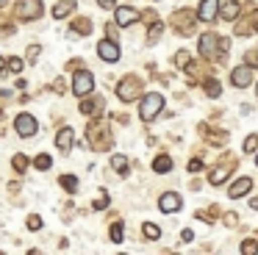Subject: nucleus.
Here are the masks:
<instances>
[{
  "label": "nucleus",
  "instance_id": "obj_24",
  "mask_svg": "<svg viewBox=\"0 0 258 255\" xmlns=\"http://www.w3.org/2000/svg\"><path fill=\"white\" fill-rule=\"evenodd\" d=\"M241 252H258L255 241H247V244H241Z\"/></svg>",
  "mask_w": 258,
  "mask_h": 255
},
{
  "label": "nucleus",
  "instance_id": "obj_3",
  "mask_svg": "<svg viewBox=\"0 0 258 255\" xmlns=\"http://www.w3.org/2000/svg\"><path fill=\"white\" fill-rule=\"evenodd\" d=\"M14 128H17L20 136H36V131H39V125H36V119L31 114H20L17 119H14Z\"/></svg>",
  "mask_w": 258,
  "mask_h": 255
},
{
  "label": "nucleus",
  "instance_id": "obj_27",
  "mask_svg": "<svg viewBox=\"0 0 258 255\" xmlns=\"http://www.w3.org/2000/svg\"><path fill=\"white\" fill-rule=\"evenodd\" d=\"M180 238H183V241H191V238H195V233H191V230H183V233H180Z\"/></svg>",
  "mask_w": 258,
  "mask_h": 255
},
{
  "label": "nucleus",
  "instance_id": "obj_20",
  "mask_svg": "<svg viewBox=\"0 0 258 255\" xmlns=\"http://www.w3.org/2000/svg\"><path fill=\"white\" fill-rule=\"evenodd\" d=\"M145 236L147 238H158V236H161V230H158L156 225H150V222H147V225H145Z\"/></svg>",
  "mask_w": 258,
  "mask_h": 255
},
{
  "label": "nucleus",
  "instance_id": "obj_12",
  "mask_svg": "<svg viewBox=\"0 0 258 255\" xmlns=\"http://www.w3.org/2000/svg\"><path fill=\"white\" fill-rule=\"evenodd\" d=\"M56 144H58V150H70V147H73V131H70V128H64V131H58V136H56Z\"/></svg>",
  "mask_w": 258,
  "mask_h": 255
},
{
  "label": "nucleus",
  "instance_id": "obj_29",
  "mask_svg": "<svg viewBox=\"0 0 258 255\" xmlns=\"http://www.w3.org/2000/svg\"><path fill=\"white\" fill-rule=\"evenodd\" d=\"M3 3H6V0H0V6H3Z\"/></svg>",
  "mask_w": 258,
  "mask_h": 255
},
{
  "label": "nucleus",
  "instance_id": "obj_4",
  "mask_svg": "<svg viewBox=\"0 0 258 255\" xmlns=\"http://www.w3.org/2000/svg\"><path fill=\"white\" fill-rule=\"evenodd\" d=\"M17 11H20L23 20H36V17L42 14V3H39V0H20Z\"/></svg>",
  "mask_w": 258,
  "mask_h": 255
},
{
  "label": "nucleus",
  "instance_id": "obj_18",
  "mask_svg": "<svg viewBox=\"0 0 258 255\" xmlns=\"http://www.w3.org/2000/svg\"><path fill=\"white\" fill-rule=\"evenodd\" d=\"M73 11V3H58L56 9H53V17H64V14H70Z\"/></svg>",
  "mask_w": 258,
  "mask_h": 255
},
{
  "label": "nucleus",
  "instance_id": "obj_25",
  "mask_svg": "<svg viewBox=\"0 0 258 255\" xmlns=\"http://www.w3.org/2000/svg\"><path fill=\"white\" fill-rule=\"evenodd\" d=\"M14 166H17V169H25V166H28V161H25V158H14Z\"/></svg>",
  "mask_w": 258,
  "mask_h": 255
},
{
  "label": "nucleus",
  "instance_id": "obj_28",
  "mask_svg": "<svg viewBox=\"0 0 258 255\" xmlns=\"http://www.w3.org/2000/svg\"><path fill=\"white\" fill-rule=\"evenodd\" d=\"M3 67H6V58H3V55H0V72H3Z\"/></svg>",
  "mask_w": 258,
  "mask_h": 255
},
{
  "label": "nucleus",
  "instance_id": "obj_11",
  "mask_svg": "<svg viewBox=\"0 0 258 255\" xmlns=\"http://www.w3.org/2000/svg\"><path fill=\"white\" fill-rule=\"evenodd\" d=\"M252 188V180L250 177H239V180L230 186V197H241V194H247Z\"/></svg>",
  "mask_w": 258,
  "mask_h": 255
},
{
  "label": "nucleus",
  "instance_id": "obj_17",
  "mask_svg": "<svg viewBox=\"0 0 258 255\" xmlns=\"http://www.w3.org/2000/svg\"><path fill=\"white\" fill-rule=\"evenodd\" d=\"M111 241L114 244H122V222H117V225L111 227Z\"/></svg>",
  "mask_w": 258,
  "mask_h": 255
},
{
  "label": "nucleus",
  "instance_id": "obj_2",
  "mask_svg": "<svg viewBox=\"0 0 258 255\" xmlns=\"http://www.w3.org/2000/svg\"><path fill=\"white\" fill-rule=\"evenodd\" d=\"M92 89H95V78H92V72L86 70H78L73 75V92L78 94V97H84V94H92Z\"/></svg>",
  "mask_w": 258,
  "mask_h": 255
},
{
  "label": "nucleus",
  "instance_id": "obj_19",
  "mask_svg": "<svg viewBox=\"0 0 258 255\" xmlns=\"http://www.w3.org/2000/svg\"><path fill=\"white\" fill-rule=\"evenodd\" d=\"M50 164H53L50 155H39V158H36V169H50Z\"/></svg>",
  "mask_w": 258,
  "mask_h": 255
},
{
  "label": "nucleus",
  "instance_id": "obj_7",
  "mask_svg": "<svg viewBox=\"0 0 258 255\" xmlns=\"http://www.w3.org/2000/svg\"><path fill=\"white\" fill-rule=\"evenodd\" d=\"M180 205H183V203H180V197H178V194H172V192H169V194H164V197L158 200V208H161L164 214H172V211H180Z\"/></svg>",
  "mask_w": 258,
  "mask_h": 255
},
{
  "label": "nucleus",
  "instance_id": "obj_6",
  "mask_svg": "<svg viewBox=\"0 0 258 255\" xmlns=\"http://www.w3.org/2000/svg\"><path fill=\"white\" fill-rule=\"evenodd\" d=\"M97 55H100L103 61H117V58H119V47H117V42H111V39L100 42V44H97Z\"/></svg>",
  "mask_w": 258,
  "mask_h": 255
},
{
  "label": "nucleus",
  "instance_id": "obj_9",
  "mask_svg": "<svg viewBox=\"0 0 258 255\" xmlns=\"http://www.w3.org/2000/svg\"><path fill=\"white\" fill-rule=\"evenodd\" d=\"M230 81H233V86L244 89L247 83L252 81V70H250V67H236V70H233V75H230Z\"/></svg>",
  "mask_w": 258,
  "mask_h": 255
},
{
  "label": "nucleus",
  "instance_id": "obj_21",
  "mask_svg": "<svg viewBox=\"0 0 258 255\" xmlns=\"http://www.w3.org/2000/svg\"><path fill=\"white\" fill-rule=\"evenodd\" d=\"M6 64H9V70H12V72H23V58H9Z\"/></svg>",
  "mask_w": 258,
  "mask_h": 255
},
{
  "label": "nucleus",
  "instance_id": "obj_30",
  "mask_svg": "<svg viewBox=\"0 0 258 255\" xmlns=\"http://www.w3.org/2000/svg\"><path fill=\"white\" fill-rule=\"evenodd\" d=\"M255 164H258V155H255Z\"/></svg>",
  "mask_w": 258,
  "mask_h": 255
},
{
  "label": "nucleus",
  "instance_id": "obj_15",
  "mask_svg": "<svg viewBox=\"0 0 258 255\" xmlns=\"http://www.w3.org/2000/svg\"><path fill=\"white\" fill-rule=\"evenodd\" d=\"M111 164H114V169H117L119 175L128 172V161H125V155H111Z\"/></svg>",
  "mask_w": 258,
  "mask_h": 255
},
{
  "label": "nucleus",
  "instance_id": "obj_22",
  "mask_svg": "<svg viewBox=\"0 0 258 255\" xmlns=\"http://www.w3.org/2000/svg\"><path fill=\"white\" fill-rule=\"evenodd\" d=\"M255 147H258V136H250V139L244 142V153H252Z\"/></svg>",
  "mask_w": 258,
  "mask_h": 255
},
{
  "label": "nucleus",
  "instance_id": "obj_1",
  "mask_svg": "<svg viewBox=\"0 0 258 255\" xmlns=\"http://www.w3.org/2000/svg\"><path fill=\"white\" fill-rule=\"evenodd\" d=\"M161 108H164V97L156 92H150V94H145V100H142V105H139V116L145 122H150L161 114Z\"/></svg>",
  "mask_w": 258,
  "mask_h": 255
},
{
  "label": "nucleus",
  "instance_id": "obj_10",
  "mask_svg": "<svg viewBox=\"0 0 258 255\" xmlns=\"http://www.w3.org/2000/svg\"><path fill=\"white\" fill-rule=\"evenodd\" d=\"M119 100H125V103H128V100H134L136 94H139V83L134 81V78H128V81H122V86H119Z\"/></svg>",
  "mask_w": 258,
  "mask_h": 255
},
{
  "label": "nucleus",
  "instance_id": "obj_5",
  "mask_svg": "<svg viewBox=\"0 0 258 255\" xmlns=\"http://www.w3.org/2000/svg\"><path fill=\"white\" fill-rule=\"evenodd\" d=\"M217 11H219V0H203L200 9H197V17L203 22H214L217 20Z\"/></svg>",
  "mask_w": 258,
  "mask_h": 255
},
{
  "label": "nucleus",
  "instance_id": "obj_8",
  "mask_svg": "<svg viewBox=\"0 0 258 255\" xmlns=\"http://www.w3.org/2000/svg\"><path fill=\"white\" fill-rule=\"evenodd\" d=\"M136 20H139V14H136L134 9H128V6H119V9H117V25H119V28L134 25Z\"/></svg>",
  "mask_w": 258,
  "mask_h": 255
},
{
  "label": "nucleus",
  "instance_id": "obj_13",
  "mask_svg": "<svg viewBox=\"0 0 258 255\" xmlns=\"http://www.w3.org/2000/svg\"><path fill=\"white\" fill-rule=\"evenodd\" d=\"M236 14H239V3H236V0H225L222 3V20H233Z\"/></svg>",
  "mask_w": 258,
  "mask_h": 255
},
{
  "label": "nucleus",
  "instance_id": "obj_16",
  "mask_svg": "<svg viewBox=\"0 0 258 255\" xmlns=\"http://www.w3.org/2000/svg\"><path fill=\"white\" fill-rule=\"evenodd\" d=\"M61 186L67 188V192H78V180H75L73 175H64L61 177Z\"/></svg>",
  "mask_w": 258,
  "mask_h": 255
},
{
  "label": "nucleus",
  "instance_id": "obj_23",
  "mask_svg": "<svg viewBox=\"0 0 258 255\" xmlns=\"http://www.w3.org/2000/svg\"><path fill=\"white\" fill-rule=\"evenodd\" d=\"M28 227H31V230H39L42 219H39V216H28Z\"/></svg>",
  "mask_w": 258,
  "mask_h": 255
},
{
  "label": "nucleus",
  "instance_id": "obj_26",
  "mask_svg": "<svg viewBox=\"0 0 258 255\" xmlns=\"http://www.w3.org/2000/svg\"><path fill=\"white\" fill-rule=\"evenodd\" d=\"M97 3H100L103 9H111V6H117V0H97Z\"/></svg>",
  "mask_w": 258,
  "mask_h": 255
},
{
  "label": "nucleus",
  "instance_id": "obj_14",
  "mask_svg": "<svg viewBox=\"0 0 258 255\" xmlns=\"http://www.w3.org/2000/svg\"><path fill=\"white\" fill-rule=\"evenodd\" d=\"M153 169H156V172H169V169H172V158H169V155L156 158V161H153Z\"/></svg>",
  "mask_w": 258,
  "mask_h": 255
}]
</instances>
